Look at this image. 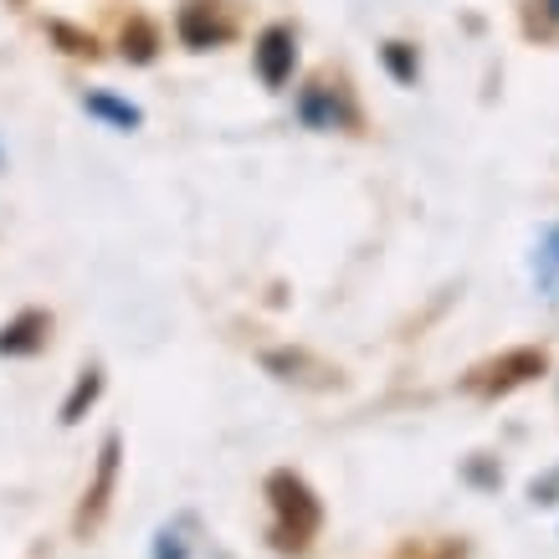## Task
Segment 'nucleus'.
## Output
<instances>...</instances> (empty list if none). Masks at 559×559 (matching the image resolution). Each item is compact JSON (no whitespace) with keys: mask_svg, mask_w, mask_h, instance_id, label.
<instances>
[{"mask_svg":"<svg viewBox=\"0 0 559 559\" xmlns=\"http://www.w3.org/2000/svg\"><path fill=\"white\" fill-rule=\"evenodd\" d=\"M267 503L277 513V524H272V544L283 549V555H304L313 534L323 528V509L313 488H308L298 473H272L267 477Z\"/></svg>","mask_w":559,"mask_h":559,"instance_id":"1","label":"nucleus"},{"mask_svg":"<svg viewBox=\"0 0 559 559\" xmlns=\"http://www.w3.org/2000/svg\"><path fill=\"white\" fill-rule=\"evenodd\" d=\"M114 483H119V437H103L98 447V473H93V483H87L83 503H78V519H72V528L78 534H98V524L108 519V503H114Z\"/></svg>","mask_w":559,"mask_h":559,"instance_id":"2","label":"nucleus"},{"mask_svg":"<svg viewBox=\"0 0 559 559\" xmlns=\"http://www.w3.org/2000/svg\"><path fill=\"white\" fill-rule=\"evenodd\" d=\"M534 374H544V349H513V355H503V359H492V365H483V370H473L467 385L483 390V395H503V390H513V385H528Z\"/></svg>","mask_w":559,"mask_h":559,"instance_id":"3","label":"nucleus"},{"mask_svg":"<svg viewBox=\"0 0 559 559\" xmlns=\"http://www.w3.org/2000/svg\"><path fill=\"white\" fill-rule=\"evenodd\" d=\"M293 62H298V47H293L288 26H267L262 41H257V78L267 87H283L293 78Z\"/></svg>","mask_w":559,"mask_h":559,"instance_id":"4","label":"nucleus"},{"mask_svg":"<svg viewBox=\"0 0 559 559\" xmlns=\"http://www.w3.org/2000/svg\"><path fill=\"white\" fill-rule=\"evenodd\" d=\"M47 329L51 319L47 313H21V319H11L5 329H0V355H36L41 344H47Z\"/></svg>","mask_w":559,"mask_h":559,"instance_id":"5","label":"nucleus"},{"mask_svg":"<svg viewBox=\"0 0 559 559\" xmlns=\"http://www.w3.org/2000/svg\"><path fill=\"white\" fill-rule=\"evenodd\" d=\"M226 32H231V26L211 16V5H186V16H180V36H186L190 47H211V41H221Z\"/></svg>","mask_w":559,"mask_h":559,"instance_id":"6","label":"nucleus"},{"mask_svg":"<svg viewBox=\"0 0 559 559\" xmlns=\"http://www.w3.org/2000/svg\"><path fill=\"white\" fill-rule=\"evenodd\" d=\"M298 114H304V119L313 123V129H334V123H340V103L329 98L323 87H308L304 103H298Z\"/></svg>","mask_w":559,"mask_h":559,"instance_id":"7","label":"nucleus"},{"mask_svg":"<svg viewBox=\"0 0 559 559\" xmlns=\"http://www.w3.org/2000/svg\"><path fill=\"white\" fill-rule=\"evenodd\" d=\"M98 390H103V374L98 370H83V380L72 385V395H68V406H62V421H83V406H93L98 401Z\"/></svg>","mask_w":559,"mask_h":559,"instance_id":"8","label":"nucleus"},{"mask_svg":"<svg viewBox=\"0 0 559 559\" xmlns=\"http://www.w3.org/2000/svg\"><path fill=\"white\" fill-rule=\"evenodd\" d=\"M87 114L119 123V129H134V123H139V108H129V103H119V98H108V93H93V98H87Z\"/></svg>","mask_w":559,"mask_h":559,"instance_id":"9","label":"nucleus"},{"mask_svg":"<svg viewBox=\"0 0 559 559\" xmlns=\"http://www.w3.org/2000/svg\"><path fill=\"white\" fill-rule=\"evenodd\" d=\"M539 283L544 288H555L559 283V226L544 237V247H539Z\"/></svg>","mask_w":559,"mask_h":559,"instance_id":"10","label":"nucleus"},{"mask_svg":"<svg viewBox=\"0 0 559 559\" xmlns=\"http://www.w3.org/2000/svg\"><path fill=\"white\" fill-rule=\"evenodd\" d=\"M154 559H186V539H180V528H165V534L154 539Z\"/></svg>","mask_w":559,"mask_h":559,"instance_id":"11","label":"nucleus"},{"mask_svg":"<svg viewBox=\"0 0 559 559\" xmlns=\"http://www.w3.org/2000/svg\"><path fill=\"white\" fill-rule=\"evenodd\" d=\"M385 62H390V72H395V78H416V62L406 57V47H401V41H390V47H385Z\"/></svg>","mask_w":559,"mask_h":559,"instance_id":"12","label":"nucleus"},{"mask_svg":"<svg viewBox=\"0 0 559 559\" xmlns=\"http://www.w3.org/2000/svg\"><path fill=\"white\" fill-rule=\"evenodd\" d=\"M401 559H462V544H437V549H406Z\"/></svg>","mask_w":559,"mask_h":559,"instance_id":"13","label":"nucleus"},{"mask_svg":"<svg viewBox=\"0 0 559 559\" xmlns=\"http://www.w3.org/2000/svg\"><path fill=\"white\" fill-rule=\"evenodd\" d=\"M549 11H555V16H559V0H549Z\"/></svg>","mask_w":559,"mask_h":559,"instance_id":"14","label":"nucleus"}]
</instances>
